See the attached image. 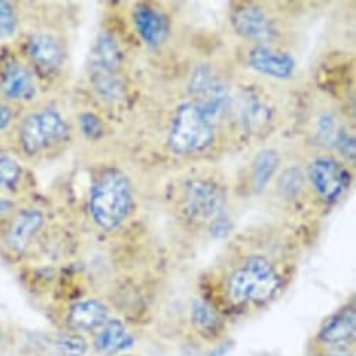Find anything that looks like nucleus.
I'll use <instances>...</instances> for the list:
<instances>
[{"mask_svg": "<svg viewBox=\"0 0 356 356\" xmlns=\"http://www.w3.org/2000/svg\"><path fill=\"white\" fill-rule=\"evenodd\" d=\"M73 124L60 106L41 99L22 111L3 145L27 166L59 155L73 140Z\"/></svg>", "mask_w": 356, "mask_h": 356, "instance_id": "f257e3e1", "label": "nucleus"}, {"mask_svg": "<svg viewBox=\"0 0 356 356\" xmlns=\"http://www.w3.org/2000/svg\"><path fill=\"white\" fill-rule=\"evenodd\" d=\"M12 44L31 69L41 91L51 90L63 79L69 52L66 41L58 31L23 24Z\"/></svg>", "mask_w": 356, "mask_h": 356, "instance_id": "f03ea898", "label": "nucleus"}, {"mask_svg": "<svg viewBox=\"0 0 356 356\" xmlns=\"http://www.w3.org/2000/svg\"><path fill=\"white\" fill-rule=\"evenodd\" d=\"M131 209V184L123 172L106 169L95 177L88 196V214L97 228L105 232L118 229Z\"/></svg>", "mask_w": 356, "mask_h": 356, "instance_id": "7ed1b4c3", "label": "nucleus"}, {"mask_svg": "<svg viewBox=\"0 0 356 356\" xmlns=\"http://www.w3.org/2000/svg\"><path fill=\"white\" fill-rule=\"evenodd\" d=\"M40 84L12 42L0 44V98L17 111L41 99Z\"/></svg>", "mask_w": 356, "mask_h": 356, "instance_id": "20e7f679", "label": "nucleus"}, {"mask_svg": "<svg viewBox=\"0 0 356 356\" xmlns=\"http://www.w3.org/2000/svg\"><path fill=\"white\" fill-rule=\"evenodd\" d=\"M278 286L280 277L274 266L261 256H252L231 275L228 291L236 305L261 303L273 298Z\"/></svg>", "mask_w": 356, "mask_h": 356, "instance_id": "39448f33", "label": "nucleus"}, {"mask_svg": "<svg viewBox=\"0 0 356 356\" xmlns=\"http://www.w3.org/2000/svg\"><path fill=\"white\" fill-rule=\"evenodd\" d=\"M214 140L213 123L193 104L186 102L176 109L168 136L169 148L177 155L204 151Z\"/></svg>", "mask_w": 356, "mask_h": 356, "instance_id": "423d86ee", "label": "nucleus"}, {"mask_svg": "<svg viewBox=\"0 0 356 356\" xmlns=\"http://www.w3.org/2000/svg\"><path fill=\"white\" fill-rule=\"evenodd\" d=\"M307 176L314 192L325 203H337L349 186L348 170L338 161L328 156L312 161Z\"/></svg>", "mask_w": 356, "mask_h": 356, "instance_id": "0eeeda50", "label": "nucleus"}, {"mask_svg": "<svg viewBox=\"0 0 356 356\" xmlns=\"http://www.w3.org/2000/svg\"><path fill=\"white\" fill-rule=\"evenodd\" d=\"M34 177L24 162L5 145L0 147V200L20 202L31 197Z\"/></svg>", "mask_w": 356, "mask_h": 356, "instance_id": "6e6552de", "label": "nucleus"}, {"mask_svg": "<svg viewBox=\"0 0 356 356\" xmlns=\"http://www.w3.org/2000/svg\"><path fill=\"white\" fill-rule=\"evenodd\" d=\"M191 92L196 99L193 104L210 122L218 118L228 105V88L206 65L195 70L191 80Z\"/></svg>", "mask_w": 356, "mask_h": 356, "instance_id": "1a4fd4ad", "label": "nucleus"}, {"mask_svg": "<svg viewBox=\"0 0 356 356\" xmlns=\"http://www.w3.org/2000/svg\"><path fill=\"white\" fill-rule=\"evenodd\" d=\"M185 207L197 220L217 217L225 207V191L216 182L200 179L191 182L185 189Z\"/></svg>", "mask_w": 356, "mask_h": 356, "instance_id": "9d476101", "label": "nucleus"}, {"mask_svg": "<svg viewBox=\"0 0 356 356\" xmlns=\"http://www.w3.org/2000/svg\"><path fill=\"white\" fill-rule=\"evenodd\" d=\"M231 23L236 34L253 41H270L277 33L275 26L267 13L260 8L250 5L238 8L231 17Z\"/></svg>", "mask_w": 356, "mask_h": 356, "instance_id": "9b49d317", "label": "nucleus"}, {"mask_svg": "<svg viewBox=\"0 0 356 356\" xmlns=\"http://www.w3.org/2000/svg\"><path fill=\"white\" fill-rule=\"evenodd\" d=\"M248 62L257 73L280 80L289 79L296 67L295 59L291 55L274 51L264 45H257L250 49Z\"/></svg>", "mask_w": 356, "mask_h": 356, "instance_id": "f8f14e48", "label": "nucleus"}, {"mask_svg": "<svg viewBox=\"0 0 356 356\" xmlns=\"http://www.w3.org/2000/svg\"><path fill=\"white\" fill-rule=\"evenodd\" d=\"M123 63V54L116 38L108 33L101 31L91 48L88 58V72L118 74Z\"/></svg>", "mask_w": 356, "mask_h": 356, "instance_id": "ddd939ff", "label": "nucleus"}, {"mask_svg": "<svg viewBox=\"0 0 356 356\" xmlns=\"http://www.w3.org/2000/svg\"><path fill=\"white\" fill-rule=\"evenodd\" d=\"M133 24L143 40L151 48L161 47L169 35V24L166 19L152 8H137L133 13Z\"/></svg>", "mask_w": 356, "mask_h": 356, "instance_id": "4468645a", "label": "nucleus"}, {"mask_svg": "<svg viewBox=\"0 0 356 356\" xmlns=\"http://www.w3.org/2000/svg\"><path fill=\"white\" fill-rule=\"evenodd\" d=\"M109 310L98 299L76 302L67 313V324L76 331H94L108 321Z\"/></svg>", "mask_w": 356, "mask_h": 356, "instance_id": "2eb2a0df", "label": "nucleus"}, {"mask_svg": "<svg viewBox=\"0 0 356 356\" xmlns=\"http://www.w3.org/2000/svg\"><path fill=\"white\" fill-rule=\"evenodd\" d=\"M356 331V314L353 309H345L330 317L318 332L323 342L339 345L350 341Z\"/></svg>", "mask_w": 356, "mask_h": 356, "instance_id": "dca6fc26", "label": "nucleus"}, {"mask_svg": "<svg viewBox=\"0 0 356 356\" xmlns=\"http://www.w3.org/2000/svg\"><path fill=\"white\" fill-rule=\"evenodd\" d=\"M131 342V338L124 327V324L118 320L112 318L108 320L101 330L98 331L94 345L98 352L101 353H116L126 346H129Z\"/></svg>", "mask_w": 356, "mask_h": 356, "instance_id": "f3484780", "label": "nucleus"}, {"mask_svg": "<svg viewBox=\"0 0 356 356\" xmlns=\"http://www.w3.org/2000/svg\"><path fill=\"white\" fill-rule=\"evenodd\" d=\"M281 158L275 149H264L252 163V184L256 192H263L280 166Z\"/></svg>", "mask_w": 356, "mask_h": 356, "instance_id": "a211bd4d", "label": "nucleus"}, {"mask_svg": "<svg viewBox=\"0 0 356 356\" xmlns=\"http://www.w3.org/2000/svg\"><path fill=\"white\" fill-rule=\"evenodd\" d=\"M22 29V3L0 0V44L13 42Z\"/></svg>", "mask_w": 356, "mask_h": 356, "instance_id": "6ab92c4d", "label": "nucleus"}, {"mask_svg": "<svg viewBox=\"0 0 356 356\" xmlns=\"http://www.w3.org/2000/svg\"><path fill=\"white\" fill-rule=\"evenodd\" d=\"M88 80L95 95L104 101L115 102L124 97V84L118 74L88 72Z\"/></svg>", "mask_w": 356, "mask_h": 356, "instance_id": "aec40b11", "label": "nucleus"}, {"mask_svg": "<svg viewBox=\"0 0 356 356\" xmlns=\"http://www.w3.org/2000/svg\"><path fill=\"white\" fill-rule=\"evenodd\" d=\"M77 123L80 133L90 141H95L104 134V123L98 115L94 112H81L77 116Z\"/></svg>", "mask_w": 356, "mask_h": 356, "instance_id": "412c9836", "label": "nucleus"}, {"mask_svg": "<svg viewBox=\"0 0 356 356\" xmlns=\"http://www.w3.org/2000/svg\"><path fill=\"white\" fill-rule=\"evenodd\" d=\"M192 320L193 324L203 332L211 331L216 328L218 320L214 310L204 302H195L192 307Z\"/></svg>", "mask_w": 356, "mask_h": 356, "instance_id": "4be33fe9", "label": "nucleus"}, {"mask_svg": "<svg viewBox=\"0 0 356 356\" xmlns=\"http://www.w3.org/2000/svg\"><path fill=\"white\" fill-rule=\"evenodd\" d=\"M56 348L62 356H84L88 345L81 335L67 334L58 338Z\"/></svg>", "mask_w": 356, "mask_h": 356, "instance_id": "5701e85b", "label": "nucleus"}, {"mask_svg": "<svg viewBox=\"0 0 356 356\" xmlns=\"http://www.w3.org/2000/svg\"><path fill=\"white\" fill-rule=\"evenodd\" d=\"M20 111L6 102L3 98H0V138H5L15 124Z\"/></svg>", "mask_w": 356, "mask_h": 356, "instance_id": "b1692460", "label": "nucleus"}, {"mask_svg": "<svg viewBox=\"0 0 356 356\" xmlns=\"http://www.w3.org/2000/svg\"><path fill=\"white\" fill-rule=\"evenodd\" d=\"M334 143L343 156L350 158V159L355 158V138L352 136H349L345 131H339V134Z\"/></svg>", "mask_w": 356, "mask_h": 356, "instance_id": "393cba45", "label": "nucleus"}, {"mask_svg": "<svg viewBox=\"0 0 356 356\" xmlns=\"http://www.w3.org/2000/svg\"><path fill=\"white\" fill-rule=\"evenodd\" d=\"M228 352V346H220L218 349H216L213 353H210V356H224Z\"/></svg>", "mask_w": 356, "mask_h": 356, "instance_id": "a878e982", "label": "nucleus"}, {"mask_svg": "<svg viewBox=\"0 0 356 356\" xmlns=\"http://www.w3.org/2000/svg\"><path fill=\"white\" fill-rule=\"evenodd\" d=\"M330 356H349V353L343 349H334L332 352H330Z\"/></svg>", "mask_w": 356, "mask_h": 356, "instance_id": "bb28decb", "label": "nucleus"}, {"mask_svg": "<svg viewBox=\"0 0 356 356\" xmlns=\"http://www.w3.org/2000/svg\"><path fill=\"white\" fill-rule=\"evenodd\" d=\"M3 145V140L2 138H0V147H2Z\"/></svg>", "mask_w": 356, "mask_h": 356, "instance_id": "cd10ccee", "label": "nucleus"}]
</instances>
